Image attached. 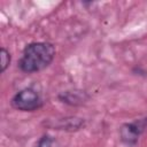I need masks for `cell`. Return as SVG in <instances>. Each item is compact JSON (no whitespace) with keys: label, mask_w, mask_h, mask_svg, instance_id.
<instances>
[{"label":"cell","mask_w":147,"mask_h":147,"mask_svg":"<svg viewBox=\"0 0 147 147\" xmlns=\"http://www.w3.org/2000/svg\"><path fill=\"white\" fill-rule=\"evenodd\" d=\"M57 99L60 102L69 107H82V106H85L90 101L91 95L85 90L70 88V90L60 92L57 94Z\"/></svg>","instance_id":"5b68a950"},{"label":"cell","mask_w":147,"mask_h":147,"mask_svg":"<svg viewBox=\"0 0 147 147\" xmlns=\"http://www.w3.org/2000/svg\"><path fill=\"white\" fill-rule=\"evenodd\" d=\"M56 55V48L48 41H32L28 44L17 62L23 74H36L48 68Z\"/></svg>","instance_id":"6da1fadb"},{"label":"cell","mask_w":147,"mask_h":147,"mask_svg":"<svg viewBox=\"0 0 147 147\" xmlns=\"http://www.w3.org/2000/svg\"><path fill=\"white\" fill-rule=\"evenodd\" d=\"M44 124L51 130L64 131V132H77L86 126V121L78 116H65L55 119H47Z\"/></svg>","instance_id":"277c9868"},{"label":"cell","mask_w":147,"mask_h":147,"mask_svg":"<svg viewBox=\"0 0 147 147\" xmlns=\"http://www.w3.org/2000/svg\"><path fill=\"white\" fill-rule=\"evenodd\" d=\"M10 106L18 111L32 113L44 106L41 94L34 87H24L17 91L10 99Z\"/></svg>","instance_id":"7a4b0ae2"},{"label":"cell","mask_w":147,"mask_h":147,"mask_svg":"<svg viewBox=\"0 0 147 147\" xmlns=\"http://www.w3.org/2000/svg\"><path fill=\"white\" fill-rule=\"evenodd\" d=\"M147 129V117L137 118L131 122H125L119 126L118 137L122 145L125 147H137L141 136Z\"/></svg>","instance_id":"3957f363"},{"label":"cell","mask_w":147,"mask_h":147,"mask_svg":"<svg viewBox=\"0 0 147 147\" xmlns=\"http://www.w3.org/2000/svg\"><path fill=\"white\" fill-rule=\"evenodd\" d=\"M36 147H57V141L53 136L48 133H44L38 139Z\"/></svg>","instance_id":"52a82bcc"},{"label":"cell","mask_w":147,"mask_h":147,"mask_svg":"<svg viewBox=\"0 0 147 147\" xmlns=\"http://www.w3.org/2000/svg\"><path fill=\"white\" fill-rule=\"evenodd\" d=\"M0 61H1V74H5V71L9 68L10 62H11V54L9 52V49H7L6 47H1L0 49Z\"/></svg>","instance_id":"8992f818"}]
</instances>
